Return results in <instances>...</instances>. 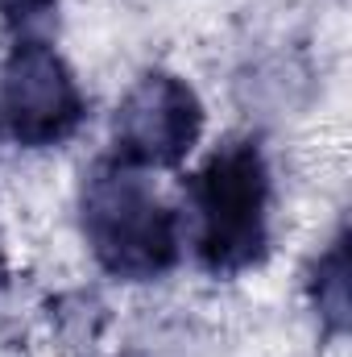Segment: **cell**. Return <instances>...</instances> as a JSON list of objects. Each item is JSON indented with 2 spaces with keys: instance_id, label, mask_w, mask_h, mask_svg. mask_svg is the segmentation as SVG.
<instances>
[{
  "instance_id": "obj_4",
  "label": "cell",
  "mask_w": 352,
  "mask_h": 357,
  "mask_svg": "<svg viewBox=\"0 0 352 357\" xmlns=\"http://www.w3.org/2000/svg\"><path fill=\"white\" fill-rule=\"evenodd\" d=\"M203 133V104L186 79L170 71H150L112 116V158L137 167V171H162L178 167Z\"/></svg>"
},
{
  "instance_id": "obj_6",
  "label": "cell",
  "mask_w": 352,
  "mask_h": 357,
  "mask_svg": "<svg viewBox=\"0 0 352 357\" xmlns=\"http://www.w3.org/2000/svg\"><path fill=\"white\" fill-rule=\"evenodd\" d=\"M58 0H0V17L8 29H17L21 38H29L38 25H46L54 17Z\"/></svg>"
},
{
  "instance_id": "obj_2",
  "label": "cell",
  "mask_w": 352,
  "mask_h": 357,
  "mask_svg": "<svg viewBox=\"0 0 352 357\" xmlns=\"http://www.w3.org/2000/svg\"><path fill=\"white\" fill-rule=\"evenodd\" d=\"M195 254L216 278L257 266L269 250V167L257 142H224L191 178Z\"/></svg>"
},
{
  "instance_id": "obj_7",
  "label": "cell",
  "mask_w": 352,
  "mask_h": 357,
  "mask_svg": "<svg viewBox=\"0 0 352 357\" xmlns=\"http://www.w3.org/2000/svg\"><path fill=\"white\" fill-rule=\"evenodd\" d=\"M4 282H8V266H4V245H0V291H4Z\"/></svg>"
},
{
  "instance_id": "obj_3",
  "label": "cell",
  "mask_w": 352,
  "mask_h": 357,
  "mask_svg": "<svg viewBox=\"0 0 352 357\" xmlns=\"http://www.w3.org/2000/svg\"><path fill=\"white\" fill-rule=\"evenodd\" d=\"M88 116V100L75 71L42 38H17L0 71V125L25 150H46L67 137Z\"/></svg>"
},
{
  "instance_id": "obj_1",
  "label": "cell",
  "mask_w": 352,
  "mask_h": 357,
  "mask_svg": "<svg viewBox=\"0 0 352 357\" xmlns=\"http://www.w3.org/2000/svg\"><path fill=\"white\" fill-rule=\"evenodd\" d=\"M79 220L95 262L129 282L162 278L178 262V216L158 199L145 171L99 158L83 175L79 191Z\"/></svg>"
},
{
  "instance_id": "obj_5",
  "label": "cell",
  "mask_w": 352,
  "mask_h": 357,
  "mask_svg": "<svg viewBox=\"0 0 352 357\" xmlns=\"http://www.w3.org/2000/svg\"><path fill=\"white\" fill-rule=\"evenodd\" d=\"M311 303L328 337L349 333V233L340 229L336 241L319 254L311 270Z\"/></svg>"
}]
</instances>
